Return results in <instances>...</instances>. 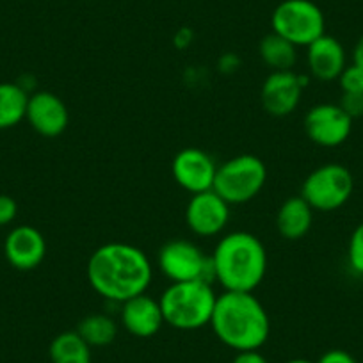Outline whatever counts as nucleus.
<instances>
[{
  "label": "nucleus",
  "mask_w": 363,
  "mask_h": 363,
  "mask_svg": "<svg viewBox=\"0 0 363 363\" xmlns=\"http://www.w3.org/2000/svg\"><path fill=\"white\" fill-rule=\"evenodd\" d=\"M86 274L96 294L121 305L148 291L153 267L141 247L127 242H107L91 253Z\"/></svg>",
  "instance_id": "1"
},
{
  "label": "nucleus",
  "mask_w": 363,
  "mask_h": 363,
  "mask_svg": "<svg viewBox=\"0 0 363 363\" xmlns=\"http://www.w3.org/2000/svg\"><path fill=\"white\" fill-rule=\"evenodd\" d=\"M211 326L216 337L233 351H257L267 342L271 319L253 292L225 291L218 296Z\"/></svg>",
  "instance_id": "2"
},
{
  "label": "nucleus",
  "mask_w": 363,
  "mask_h": 363,
  "mask_svg": "<svg viewBox=\"0 0 363 363\" xmlns=\"http://www.w3.org/2000/svg\"><path fill=\"white\" fill-rule=\"evenodd\" d=\"M214 281L230 292H253L267 272V253L250 232L226 233L211 255Z\"/></svg>",
  "instance_id": "3"
},
{
  "label": "nucleus",
  "mask_w": 363,
  "mask_h": 363,
  "mask_svg": "<svg viewBox=\"0 0 363 363\" xmlns=\"http://www.w3.org/2000/svg\"><path fill=\"white\" fill-rule=\"evenodd\" d=\"M216 296L208 281L171 284L159 298L164 323L180 331H194L211 324Z\"/></svg>",
  "instance_id": "4"
},
{
  "label": "nucleus",
  "mask_w": 363,
  "mask_h": 363,
  "mask_svg": "<svg viewBox=\"0 0 363 363\" xmlns=\"http://www.w3.org/2000/svg\"><path fill=\"white\" fill-rule=\"evenodd\" d=\"M267 182L264 160L251 153H242L219 164L214 191L228 205H242L260 194Z\"/></svg>",
  "instance_id": "5"
},
{
  "label": "nucleus",
  "mask_w": 363,
  "mask_h": 363,
  "mask_svg": "<svg viewBox=\"0 0 363 363\" xmlns=\"http://www.w3.org/2000/svg\"><path fill=\"white\" fill-rule=\"evenodd\" d=\"M271 27L296 47H308L326 34V18L312 0H284L272 11Z\"/></svg>",
  "instance_id": "6"
},
{
  "label": "nucleus",
  "mask_w": 363,
  "mask_h": 363,
  "mask_svg": "<svg viewBox=\"0 0 363 363\" xmlns=\"http://www.w3.org/2000/svg\"><path fill=\"white\" fill-rule=\"evenodd\" d=\"M354 191V178L345 166L323 164L305 178L299 196L313 212H333L344 207Z\"/></svg>",
  "instance_id": "7"
},
{
  "label": "nucleus",
  "mask_w": 363,
  "mask_h": 363,
  "mask_svg": "<svg viewBox=\"0 0 363 363\" xmlns=\"http://www.w3.org/2000/svg\"><path fill=\"white\" fill-rule=\"evenodd\" d=\"M160 272L171 281H214L212 260L191 240L174 239L164 244L157 255Z\"/></svg>",
  "instance_id": "8"
},
{
  "label": "nucleus",
  "mask_w": 363,
  "mask_h": 363,
  "mask_svg": "<svg viewBox=\"0 0 363 363\" xmlns=\"http://www.w3.org/2000/svg\"><path fill=\"white\" fill-rule=\"evenodd\" d=\"M352 121L338 104H319L305 114L303 127L310 141L317 146L337 148L351 135Z\"/></svg>",
  "instance_id": "9"
},
{
  "label": "nucleus",
  "mask_w": 363,
  "mask_h": 363,
  "mask_svg": "<svg viewBox=\"0 0 363 363\" xmlns=\"http://www.w3.org/2000/svg\"><path fill=\"white\" fill-rule=\"evenodd\" d=\"M173 178L182 189L198 194L214 189L218 164L211 153L200 148H184L174 155L171 164Z\"/></svg>",
  "instance_id": "10"
},
{
  "label": "nucleus",
  "mask_w": 363,
  "mask_h": 363,
  "mask_svg": "<svg viewBox=\"0 0 363 363\" xmlns=\"http://www.w3.org/2000/svg\"><path fill=\"white\" fill-rule=\"evenodd\" d=\"M305 86L306 77L294 72H271L262 84V107L271 116H289L298 109Z\"/></svg>",
  "instance_id": "11"
},
{
  "label": "nucleus",
  "mask_w": 363,
  "mask_h": 363,
  "mask_svg": "<svg viewBox=\"0 0 363 363\" xmlns=\"http://www.w3.org/2000/svg\"><path fill=\"white\" fill-rule=\"evenodd\" d=\"M230 221V205L214 189L193 194L186 208V223L198 237H216Z\"/></svg>",
  "instance_id": "12"
},
{
  "label": "nucleus",
  "mask_w": 363,
  "mask_h": 363,
  "mask_svg": "<svg viewBox=\"0 0 363 363\" xmlns=\"http://www.w3.org/2000/svg\"><path fill=\"white\" fill-rule=\"evenodd\" d=\"M26 120L38 134L54 139L68 128L69 113L66 104L52 91H36L29 96Z\"/></svg>",
  "instance_id": "13"
},
{
  "label": "nucleus",
  "mask_w": 363,
  "mask_h": 363,
  "mask_svg": "<svg viewBox=\"0 0 363 363\" xmlns=\"http://www.w3.org/2000/svg\"><path fill=\"white\" fill-rule=\"evenodd\" d=\"M4 255L6 260L18 271H33L47 257V240L34 226H15L4 240Z\"/></svg>",
  "instance_id": "14"
},
{
  "label": "nucleus",
  "mask_w": 363,
  "mask_h": 363,
  "mask_svg": "<svg viewBox=\"0 0 363 363\" xmlns=\"http://www.w3.org/2000/svg\"><path fill=\"white\" fill-rule=\"evenodd\" d=\"M120 319L125 330L138 338L153 337L166 324L159 299H153L146 292L121 303Z\"/></svg>",
  "instance_id": "15"
},
{
  "label": "nucleus",
  "mask_w": 363,
  "mask_h": 363,
  "mask_svg": "<svg viewBox=\"0 0 363 363\" xmlns=\"http://www.w3.org/2000/svg\"><path fill=\"white\" fill-rule=\"evenodd\" d=\"M306 62L313 79L320 82L338 80L347 66V55L340 41L330 34H323L319 40L306 47Z\"/></svg>",
  "instance_id": "16"
},
{
  "label": "nucleus",
  "mask_w": 363,
  "mask_h": 363,
  "mask_svg": "<svg viewBox=\"0 0 363 363\" xmlns=\"http://www.w3.org/2000/svg\"><path fill=\"white\" fill-rule=\"evenodd\" d=\"M313 208L301 196H292L281 203L277 214V228L284 239L299 240L310 232Z\"/></svg>",
  "instance_id": "17"
},
{
  "label": "nucleus",
  "mask_w": 363,
  "mask_h": 363,
  "mask_svg": "<svg viewBox=\"0 0 363 363\" xmlns=\"http://www.w3.org/2000/svg\"><path fill=\"white\" fill-rule=\"evenodd\" d=\"M29 96L22 84L0 82V130H8L26 120Z\"/></svg>",
  "instance_id": "18"
},
{
  "label": "nucleus",
  "mask_w": 363,
  "mask_h": 363,
  "mask_svg": "<svg viewBox=\"0 0 363 363\" xmlns=\"http://www.w3.org/2000/svg\"><path fill=\"white\" fill-rule=\"evenodd\" d=\"M258 54L265 66L272 72H292L296 61H298V47L287 41L285 38L271 33L262 38L258 45Z\"/></svg>",
  "instance_id": "19"
},
{
  "label": "nucleus",
  "mask_w": 363,
  "mask_h": 363,
  "mask_svg": "<svg viewBox=\"0 0 363 363\" xmlns=\"http://www.w3.org/2000/svg\"><path fill=\"white\" fill-rule=\"evenodd\" d=\"M52 363H91V347L77 331H62L48 347Z\"/></svg>",
  "instance_id": "20"
},
{
  "label": "nucleus",
  "mask_w": 363,
  "mask_h": 363,
  "mask_svg": "<svg viewBox=\"0 0 363 363\" xmlns=\"http://www.w3.org/2000/svg\"><path fill=\"white\" fill-rule=\"evenodd\" d=\"M75 331L87 342L89 347H106L116 340L118 324L106 313H91L80 320Z\"/></svg>",
  "instance_id": "21"
},
{
  "label": "nucleus",
  "mask_w": 363,
  "mask_h": 363,
  "mask_svg": "<svg viewBox=\"0 0 363 363\" xmlns=\"http://www.w3.org/2000/svg\"><path fill=\"white\" fill-rule=\"evenodd\" d=\"M347 262L349 267L363 277V221L352 230L347 244Z\"/></svg>",
  "instance_id": "22"
},
{
  "label": "nucleus",
  "mask_w": 363,
  "mask_h": 363,
  "mask_svg": "<svg viewBox=\"0 0 363 363\" xmlns=\"http://www.w3.org/2000/svg\"><path fill=\"white\" fill-rule=\"evenodd\" d=\"M338 84H340L342 93L363 95V68L356 65H347L338 77Z\"/></svg>",
  "instance_id": "23"
},
{
  "label": "nucleus",
  "mask_w": 363,
  "mask_h": 363,
  "mask_svg": "<svg viewBox=\"0 0 363 363\" xmlns=\"http://www.w3.org/2000/svg\"><path fill=\"white\" fill-rule=\"evenodd\" d=\"M338 106L352 118L363 116V95H351V93H342V99Z\"/></svg>",
  "instance_id": "24"
},
{
  "label": "nucleus",
  "mask_w": 363,
  "mask_h": 363,
  "mask_svg": "<svg viewBox=\"0 0 363 363\" xmlns=\"http://www.w3.org/2000/svg\"><path fill=\"white\" fill-rule=\"evenodd\" d=\"M18 214V205L8 194H0V226L11 225Z\"/></svg>",
  "instance_id": "25"
},
{
  "label": "nucleus",
  "mask_w": 363,
  "mask_h": 363,
  "mask_svg": "<svg viewBox=\"0 0 363 363\" xmlns=\"http://www.w3.org/2000/svg\"><path fill=\"white\" fill-rule=\"evenodd\" d=\"M317 363H358L352 354H349L344 349H330L324 352Z\"/></svg>",
  "instance_id": "26"
},
{
  "label": "nucleus",
  "mask_w": 363,
  "mask_h": 363,
  "mask_svg": "<svg viewBox=\"0 0 363 363\" xmlns=\"http://www.w3.org/2000/svg\"><path fill=\"white\" fill-rule=\"evenodd\" d=\"M232 363H269L260 351H240L237 352Z\"/></svg>",
  "instance_id": "27"
},
{
  "label": "nucleus",
  "mask_w": 363,
  "mask_h": 363,
  "mask_svg": "<svg viewBox=\"0 0 363 363\" xmlns=\"http://www.w3.org/2000/svg\"><path fill=\"white\" fill-rule=\"evenodd\" d=\"M352 65L363 68V36H359L354 48H352Z\"/></svg>",
  "instance_id": "28"
},
{
  "label": "nucleus",
  "mask_w": 363,
  "mask_h": 363,
  "mask_svg": "<svg viewBox=\"0 0 363 363\" xmlns=\"http://www.w3.org/2000/svg\"><path fill=\"white\" fill-rule=\"evenodd\" d=\"M285 363H313V362H310V359H305V358H294V359H289V362Z\"/></svg>",
  "instance_id": "29"
}]
</instances>
